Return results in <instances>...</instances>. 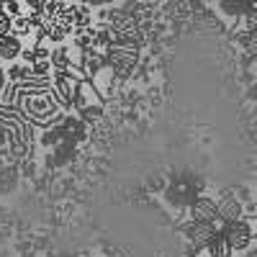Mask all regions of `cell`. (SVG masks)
Masks as SVG:
<instances>
[{
    "label": "cell",
    "mask_w": 257,
    "mask_h": 257,
    "mask_svg": "<svg viewBox=\"0 0 257 257\" xmlns=\"http://www.w3.org/2000/svg\"><path fill=\"white\" fill-rule=\"evenodd\" d=\"M18 88H21V100H24L26 113H29L36 123H44V126H47L49 121H54V116H59L62 105H59V100H57V95H54V88L47 90L44 85H36V88L29 90L26 82H21Z\"/></svg>",
    "instance_id": "6da1fadb"
},
{
    "label": "cell",
    "mask_w": 257,
    "mask_h": 257,
    "mask_svg": "<svg viewBox=\"0 0 257 257\" xmlns=\"http://www.w3.org/2000/svg\"><path fill=\"white\" fill-rule=\"evenodd\" d=\"M224 234H226V239L231 242L234 252H247L254 242V231L249 226V221L242 216V219H234V221H226L224 226Z\"/></svg>",
    "instance_id": "7a4b0ae2"
},
{
    "label": "cell",
    "mask_w": 257,
    "mask_h": 257,
    "mask_svg": "<svg viewBox=\"0 0 257 257\" xmlns=\"http://www.w3.org/2000/svg\"><path fill=\"white\" fill-rule=\"evenodd\" d=\"M24 39H18L16 34H8V36H0V57H3L6 62H16L21 59V54H24Z\"/></svg>",
    "instance_id": "3957f363"
},
{
    "label": "cell",
    "mask_w": 257,
    "mask_h": 257,
    "mask_svg": "<svg viewBox=\"0 0 257 257\" xmlns=\"http://www.w3.org/2000/svg\"><path fill=\"white\" fill-rule=\"evenodd\" d=\"M206 252H208L211 257H231V254H234V247H231V242L226 239L224 231H216V234L211 237V242L206 244Z\"/></svg>",
    "instance_id": "277c9868"
},
{
    "label": "cell",
    "mask_w": 257,
    "mask_h": 257,
    "mask_svg": "<svg viewBox=\"0 0 257 257\" xmlns=\"http://www.w3.org/2000/svg\"><path fill=\"white\" fill-rule=\"evenodd\" d=\"M11 34H16L18 39H26L31 34H36V24H34V18L31 13H21L18 18H13V26H11Z\"/></svg>",
    "instance_id": "5b68a950"
},
{
    "label": "cell",
    "mask_w": 257,
    "mask_h": 257,
    "mask_svg": "<svg viewBox=\"0 0 257 257\" xmlns=\"http://www.w3.org/2000/svg\"><path fill=\"white\" fill-rule=\"evenodd\" d=\"M8 77L13 85H21V82H26V80H34V64H26V62H13L11 67H8Z\"/></svg>",
    "instance_id": "8992f818"
},
{
    "label": "cell",
    "mask_w": 257,
    "mask_h": 257,
    "mask_svg": "<svg viewBox=\"0 0 257 257\" xmlns=\"http://www.w3.org/2000/svg\"><path fill=\"white\" fill-rule=\"evenodd\" d=\"M52 64H54V70H70L72 67V57H70L67 47L52 49Z\"/></svg>",
    "instance_id": "52a82bcc"
},
{
    "label": "cell",
    "mask_w": 257,
    "mask_h": 257,
    "mask_svg": "<svg viewBox=\"0 0 257 257\" xmlns=\"http://www.w3.org/2000/svg\"><path fill=\"white\" fill-rule=\"evenodd\" d=\"M80 26H93V8L82 6V3L75 6V29H80Z\"/></svg>",
    "instance_id": "ba28073f"
},
{
    "label": "cell",
    "mask_w": 257,
    "mask_h": 257,
    "mask_svg": "<svg viewBox=\"0 0 257 257\" xmlns=\"http://www.w3.org/2000/svg\"><path fill=\"white\" fill-rule=\"evenodd\" d=\"M49 72H54L52 59H47V62H36V64H34V80H47Z\"/></svg>",
    "instance_id": "9c48e42d"
},
{
    "label": "cell",
    "mask_w": 257,
    "mask_h": 257,
    "mask_svg": "<svg viewBox=\"0 0 257 257\" xmlns=\"http://www.w3.org/2000/svg\"><path fill=\"white\" fill-rule=\"evenodd\" d=\"M239 24H242V29H244V31H257V6H254V8H249V11L239 18Z\"/></svg>",
    "instance_id": "30bf717a"
},
{
    "label": "cell",
    "mask_w": 257,
    "mask_h": 257,
    "mask_svg": "<svg viewBox=\"0 0 257 257\" xmlns=\"http://www.w3.org/2000/svg\"><path fill=\"white\" fill-rule=\"evenodd\" d=\"M3 11H6L11 18H18L21 13H26V6H24V0H6Z\"/></svg>",
    "instance_id": "8fae6325"
},
{
    "label": "cell",
    "mask_w": 257,
    "mask_h": 257,
    "mask_svg": "<svg viewBox=\"0 0 257 257\" xmlns=\"http://www.w3.org/2000/svg\"><path fill=\"white\" fill-rule=\"evenodd\" d=\"M100 116H103V108H100V105H85V108H82V118L88 121V123L98 121Z\"/></svg>",
    "instance_id": "7c38bea8"
},
{
    "label": "cell",
    "mask_w": 257,
    "mask_h": 257,
    "mask_svg": "<svg viewBox=\"0 0 257 257\" xmlns=\"http://www.w3.org/2000/svg\"><path fill=\"white\" fill-rule=\"evenodd\" d=\"M52 3V0H24V6L29 13H39V11H44L47 6Z\"/></svg>",
    "instance_id": "4fadbf2b"
},
{
    "label": "cell",
    "mask_w": 257,
    "mask_h": 257,
    "mask_svg": "<svg viewBox=\"0 0 257 257\" xmlns=\"http://www.w3.org/2000/svg\"><path fill=\"white\" fill-rule=\"evenodd\" d=\"M11 26H13V18L6 11H0V36H8L11 34Z\"/></svg>",
    "instance_id": "5bb4252c"
},
{
    "label": "cell",
    "mask_w": 257,
    "mask_h": 257,
    "mask_svg": "<svg viewBox=\"0 0 257 257\" xmlns=\"http://www.w3.org/2000/svg\"><path fill=\"white\" fill-rule=\"evenodd\" d=\"M8 85H11V77H8V70H3V67H0V93H3V90L8 88Z\"/></svg>",
    "instance_id": "9a60e30c"
},
{
    "label": "cell",
    "mask_w": 257,
    "mask_h": 257,
    "mask_svg": "<svg viewBox=\"0 0 257 257\" xmlns=\"http://www.w3.org/2000/svg\"><path fill=\"white\" fill-rule=\"evenodd\" d=\"M77 3H82V6H90V8H98V6H103L105 0H77Z\"/></svg>",
    "instance_id": "2e32d148"
},
{
    "label": "cell",
    "mask_w": 257,
    "mask_h": 257,
    "mask_svg": "<svg viewBox=\"0 0 257 257\" xmlns=\"http://www.w3.org/2000/svg\"><path fill=\"white\" fill-rule=\"evenodd\" d=\"M247 95H249V100H257V82H252V85H249Z\"/></svg>",
    "instance_id": "e0dca14e"
},
{
    "label": "cell",
    "mask_w": 257,
    "mask_h": 257,
    "mask_svg": "<svg viewBox=\"0 0 257 257\" xmlns=\"http://www.w3.org/2000/svg\"><path fill=\"white\" fill-rule=\"evenodd\" d=\"M3 62H6V59H3V57H0V67H3Z\"/></svg>",
    "instance_id": "ac0fdd59"
}]
</instances>
